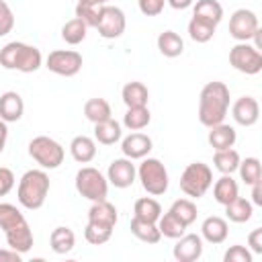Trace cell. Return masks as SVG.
Wrapping results in <instances>:
<instances>
[{
	"instance_id": "cell-1",
	"label": "cell",
	"mask_w": 262,
	"mask_h": 262,
	"mask_svg": "<svg viewBox=\"0 0 262 262\" xmlns=\"http://www.w3.org/2000/svg\"><path fill=\"white\" fill-rule=\"evenodd\" d=\"M0 229L6 237L8 248H12L18 254H27L33 244V229L29 225V221L25 219V215L20 213V209L12 203H0Z\"/></svg>"
},
{
	"instance_id": "cell-2",
	"label": "cell",
	"mask_w": 262,
	"mask_h": 262,
	"mask_svg": "<svg viewBox=\"0 0 262 262\" xmlns=\"http://www.w3.org/2000/svg\"><path fill=\"white\" fill-rule=\"evenodd\" d=\"M229 88L223 82H207L199 96V121L205 127H213L225 121L229 113Z\"/></svg>"
},
{
	"instance_id": "cell-3",
	"label": "cell",
	"mask_w": 262,
	"mask_h": 262,
	"mask_svg": "<svg viewBox=\"0 0 262 262\" xmlns=\"http://www.w3.org/2000/svg\"><path fill=\"white\" fill-rule=\"evenodd\" d=\"M0 66L23 74H33L43 66L41 49L23 41H10L0 49Z\"/></svg>"
},
{
	"instance_id": "cell-4",
	"label": "cell",
	"mask_w": 262,
	"mask_h": 262,
	"mask_svg": "<svg viewBox=\"0 0 262 262\" xmlns=\"http://www.w3.org/2000/svg\"><path fill=\"white\" fill-rule=\"evenodd\" d=\"M51 182L47 172L41 168L37 170H27L20 180H18V188H16V199L20 203V207L29 209V211H37L45 205V199L49 194Z\"/></svg>"
},
{
	"instance_id": "cell-5",
	"label": "cell",
	"mask_w": 262,
	"mask_h": 262,
	"mask_svg": "<svg viewBox=\"0 0 262 262\" xmlns=\"http://www.w3.org/2000/svg\"><path fill=\"white\" fill-rule=\"evenodd\" d=\"M137 178H139L143 190L151 196L164 194L168 190V184H170V176H168L166 166L158 158H149V156H145L141 160V164L137 166Z\"/></svg>"
},
{
	"instance_id": "cell-6",
	"label": "cell",
	"mask_w": 262,
	"mask_h": 262,
	"mask_svg": "<svg viewBox=\"0 0 262 262\" xmlns=\"http://www.w3.org/2000/svg\"><path fill=\"white\" fill-rule=\"evenodd\" d=\"M29 156L43 168V170H55L63 164L66 149L59 141L47 135H37L29 141Z\"/></svg>"
},
{
	"instance_id": "cell-7",
	"label": "cell",
	"mask_w": 262,
	"mask_h": 262,
	"mask_svg": "<svg viewBox=\"0 0 262 262\" xmlns=\"http://www.w3.org/2000/svg\"><path fill=\"white\" fill-rule=\"evenodd\" d=\"M213 184V170L203 162L188 164L180 174V190L190 199H201Z\"/></svg>"
},
{
	"instance_id": "cell-8",
	"label": "cell",
	"mask_w": 262,
	"mask_h": 262,
	"mask_svg": "<svg viewBox=\"0 0 262 262\" xmlns=\"http://www.w3.org/2000/svg\"><path fill=\"white\" fill-rule=\"evenodd\" d=\"M76 190L80 196L96 203V201H104L108 196V180L106 176L92 166H84L76 172Z\"/></svg>"
},
{
	"instance_id": "cell-9",
	"label": "cell",
	"mask_w": 262,
	"mask_h": 262,
	"mask_svg": "<svg viewBox=\"0 0 262 262\" xmlns=\"http://www.w3.org/2000/svg\"><path fill=\"white\" fill-rule=\"evenodd\" d=\"M229 63L233 70L246 76H254L262 70V53L252 43L239 41L229 49Z\"/></svg>"
},
{
	"instance_id": "cell-10",
	"label": "cell",
	"mask_w": 262,
	"mask_h": 262,
	"mask_svg": "<svg viewBox=\"0 0 262 262\" xmlns=\"http://www.w3.org/2000/svg\"><path fill=\"white\" fill-rule=\"evenodd\" d=\"M125 27H127V18L119 6L104 4L98 8L96 29H98V35L102 39H119L125 33Z\"/></svg>"
},
{
	"instance_id": "cell-11",
	"label": "cell",
	"mask_w": 262,
	"mask_h": 262,
	"mask_svg": "<svg viewBox=\"0 0 262 262\" xmlns=\"http://www.w3.org/2000/svg\"><path fill=\"white\" fill-rule=\"evenodd\" d=\"M82 63H84L82 55L74 49H55L45 59V68L57 76H63V78L76 76L82 70Z\"/></svg>"
},
{
	"instance_id": "cell-12",
	"label": "cell",
	"mask_w": 262,
	"mask_h": 262,
	"mask_svg": "<svg viewBox=\"0 0 262 262\" xmlns=\"http://www.w3.org/2000/svg\"><path fill=\"white\" fill-rule=\"evenodd\" d=\"M260 31V23L254 10L248 8H237L231 18H229V35L239 43V41H250L256 33Z\"/></svg>"
},
{
	"instance_id": "cell-13",
	"label": "cell",
	"mask_w": 262,
	"mask_h": 262,
	"mask_svg": "<svg viewBox=\"0 0 262 262\" xmlns=\"http://www.w3.org/2000/svg\"><path fill=\"white\" fill-rule=\"evenodd\" d=\"M135 178H137V168H135L133 160L123 156V158H117L108 164L106 180L115 188H129L135 182Z\"/></svg>"
},
{
	"instance_id": "cell-14",
	"label": "cell",
	"mask_w": 262,
	"mask_h": 262,
	"mask_svg": "<svg viewBox=\"0 0 262 262\" xmlns=\"http://www.w3.org/2000/svg\"><path fill=\"white\" fill-rule=\"evenodd\" d=\"M231 117L237 125L242 127H252L258 123L260 119V104L254 96L246 94V96H239L233 104H231Z\"/></svg>"
},
{
	"instance_id": "cell-15",
	"label": "cell",
	"mask_w": 262,
	"mask_h": 262,
	"mask_svg": "<svg viewBox=\"0 0 262 262\" xmlns=\"http://www.w3.org/2000/svg\"><path fill=\"white\" fill-rule=\"evenodd\" d=\"M174 260L178 262H194L203 256V237L196 233H182L172 250Z\"/></svg>"
},
{
	"instance_id": "cell-16",
	"label": "cell",
	"mask_w": 262,
	"mask_h": 262,
	"mask_svg": "<svg viewBox=\"0 0 262 262\" xmlns=\"http://www.w3.org/2000/svg\"><path fill=\"white\" fill-rule=\"evenodd\" d=\"M151 147H154L151 137L145 133H139V131H133L121 139V151L129 160H143L145 156H149Z\"/></svg>"
},
{
	"instance_id": "cell-17",
	"label": "cell",
	"mask_w": 262,
	"mask_h": 262,
	"mask_svg": "<svg viewBox=\"0 0 262 262\" xmlns=\"http://www.w3.org/2000/svg\"><path fill=\"white\" fill-rule=\"evenodd\" d=\"M25 113L23 96L14 90H6L0 94V119L6 123H16Z\"/></svg>"
},
{
	"instance_id": "cell-18",
	"label": "cell",
	"mask_w": 262,
	"mask_h": 262,
	"mask_svg": "<svg viewBox=\"0 0 262 262\" xmlns=\"http://www.w3.org/2000/svg\"><path fill=\"white\" fill-rule=\"evenodd\" d=\"M227 233H229V225L223 217L209 215L201 223V237L209 244H223L227 239Z\"/></svg>"
},
{
	"instance_id": "cell-19",
	"label": "cell",
	"mask_w": 262,
	"mask_h": 262,
	"mask_svg": "<svg viewBox=\"0 0 262 262\" xmlns=\"http://www.w3.org/2000/svg\"><path fill=\"white\" fill-rule=\"evenodd\" d=\"M235 139H237V133L231 125L227 123H219V125H213L209 127V135H207V141L209 145L217 151V149H227V147H233L235 145Z\"/></svg>"
},
{
	"instance_id": "cell-20",
	"label": "cell",
	"mask_w": 262,
	"mask_h": 262,
	"mask_svg": "<svg viewBox=\"0 0 262 262\" xmlns=\"http://www.w3.org/2000/svg\"><path fill=\"white\" fill-rule=\"evenodd\" d=\"M123 137V129L121 123L115 121L113 117L100 123H94V141H98L100 145H115L117 141H121Z\"/></svg>"
},
{
	"instance_id": "cell-21",
	"label": "cell",
	"mask_w": 262,
	"mask_h": 262,
	"mask_svg": "<svg viewBox=\"0 0 262 262\" xmlns=\"http://www.w3.org/2000/svg\"><path fill=\"white\" fill-rule=\"evenodd\" d=\"M70 154L78 164H88L96 158V141L88 135H76L70 141Z\"/></svg>"
},
{
	"instance_id": "cell-22",
	"label": "cell",
	"mask_w": 262,
	"mask_h": 262,
	"mask_svg": "<svg viewBox=\"0 0 262 262\" xmlns=\"http://www.w3.org/2000/svg\"><path fill=\"white\" fill-rule=\"evenodd\" d=\"M88 221L115 227L117 221H119L117 207H115L113 203H108L106 199H104V201H96V203H92V207L88 209Z\"/></svg>"
},
{
	"instance_id": "cell-23",
	"label": "cell",
	"mask_w": 262,
	"mask_h": 262,
	"mask_svg": "<svg viewBox=\"0 0 262 262\" xmlns=\"http://www.w3.org/2000/svg\"><path fill=\"white\" fill-rule=\"evenodd\" d=\"M121 98L125 102V106H147V100H149V90L143 82H127L121 90Z\"/></svg>"
},
{
	"instance_id": "cell-24",
	"label": "cell",
	"mask_w": 262,
	"mask_h": 262,
	"mask_svg": "<svg viewBox=\"0 0 262 262\" xmlns=\"http://www.w3.org/2000/svg\"><path fill=\"white\" fill-rule=\"evenodd\" d=\"M213 186V196H215V201L219 203V205H227V203H231L235 196H239V186H237V182L231 178V174H221V178H217L215 180V184H211Z\"/></svg>"
},
{
	"instance_id": "cell-25",
	"label": "cell",
	"mask_w": 262,
	"mask_h": 262,
	"mask_svg": "<svg viewBox=\"0 0 262 262\" xmlns=\"http://www.w3.org/2000/svg\"><path fill=\"white\" fill-rule=\"evenodd\" d=\"M49 246L55 254H68L76 246V233L68 225H59L49 235Z\"/></svg>"
},
{
	"instance_id": "cell-26",
	"label": "cell",
	"mask_w": 262,
	"mask_h": 262,
	"mask_svg": "<svg viewBox=\"0 0 262 262\" xmlns=\"http://www.w3.org/2000/svg\"><path fill=\"white\" fill-rule=\"evenodd\" d=\"M192 16L203 18L217 27L223 20V6L217 0H196L192 6Z\"/></svg>"
},
{
	"instance_id": "cell-27",
	"label": "cell",
	"mask_w": 262,
	"mask_h": 262,
	"mask_svg": "<svg viewBox=\"0 0 262 262\" xmlns=\"http://www.w3.org/2000/svg\"><path fill=\"white\" fill-rule=\"evenodd\" d=\"M129 229H131V233H133L139 242H143V244H158V242L162 239V233H160V229H158V223H154V221H143V219L133 217Z\"/></svg>"
},
{
	"instance_id": "cell-28",
	"label": "cell",
	"mask_w": 262,
	"mask_h": 262,
	"mask_svg": "<svg viewBox=\"0 0 262 262\" xmlns=\"http://www.w3.org/2000/svg\"><path fill=\"white\" fill-rule=\"evenodd\" d=\"M156 43H158V49H160V53H162L164 57H178V55H182V51H184V41H182V37H180L178 33H174V31H164V33H160Z\"/></svg>"
},
{
	"instance_id": "cell-29",
	"label": "cell",
	"mask_w": 262,
	"mask_h": 262,
	"mask_svg": "<svg viewBox=\"0 0 262 262\" xmlns=\"http://www.w3.org/2000/svg\"><path fill=\"white\" fill-rule=\"evenodd\" d=\"M225 215L233 223H246L254 215V205L244 196H235L231 203L225 205Z\"/></svg>"
},
{
	"instance_id": "cell-30",
	"label": "cell",
	"mask_w": 262,
	"mask_h": 262,
	"mask_svg": "<svg viewBox=\"0 0 262 262\" xmlns=\"http://www.w3.org/2000/svg\"><path fill=\"white\" fill-rule=\"evenodd\" d=\"M84 117L94 125V123H100V121H106L113 117V111H111V104L106 98H88L84 102Z\"/></svg>"
},
{
	"instance_id": "cell-31",
	"label": "cell",
	"mask_w": 262,
	"mask_h": 262,
	"mask_svg": "<svg viewBox=\"0 0 262 262\" xmlns=\"http://www.w3.org/2000/svg\"><path fill=\"white\" fill-rule=\"evenodd\" d=\"M160 215H162V207H160V203H158L156 199H151V196H141V199H137L135 205H133V217H137V219L158 223Z\"/></svg>"
},
{
	"instance_id": "cell-32",
	"label": "cell",
	"mask_w": 262,
	"mask_h": 262,
	"mask_svg": "<svg viewBox=\"0 0 262 262\" xmlns=\"http://www.w3.org/2000/svg\"><path fill=\"white\" fill-rule=\"evenodd\" d=\"M151 121V113L147 106H129L127 113L123 115V125L129 131H141L149 125Z\"/></svg>"
},
{
	"instance_id": "cell-33",
	"label": "cell",
	"mask_w": 262,
	"mask_h": 262,
	"mask_svg": "<svg viewBox=\"0 0 262 262\" xmlns=\"http://www.w3.org/2000/svg\"><path fill=\"white\" fill-rule=\"evenodd\" d=\"M239 154L233 149V147H227V149H217L215 156H213V166L215 170H219L221 174H233L239 166Z\"/></svg>"
},
{
	"instance_id": "cell-34",
	"label": "cell",
	"mask_w": 262,
	"mask_h": 262,
	"mask_svg": "<svg viewBox=\"0 0 262 262\" xmlns=\"http://www.w3.org/2000/svg\"><path fill=\"white\" fill-rule=\"evenodd\" d=\"M215 29H217L215 25H211V23H207L203 18H196V16H192L188 20V27H186L188 37L194 43H207V41H211L213 35H215Z\"/></svg>"
},
{
	"instance_id": "cell-35",
	"label": "cell",
	"mask_w": 262,
	"mask_h": 262,
	"mask_svg": "<svg viewBox=\"0 0 262 262\" xmlns=\"http://www.w3.org/2000/svg\"><path fill=\"white\" fill-rule=\"evenodd\" d=\"M158 229H160V233H162L164 237H170V239H178L182 233H186V225H184L178 217H174L170 211L160 215V219H158Z\"/></svg>"
},
{
	"instance_id": "cell-36",
	"label": "cell",
	"mask_w": 262,
	"mask_h": 262,
	"mask_svg": "<svg viewBox=\"0 0 262 262\" xmlns=\"http://www.w3.org/2000/svg\"><path fill=\"white\" fill-rule=\"evenodd\" d=\"M168 211H170L174 217H178L186 227L192 225V223L196 221V215H199L196 205L192 203V199H178V201L172 203V207H170Z\"/></svg>"
},
{
	"instance_id": "cell-37",
	"label": "cell",
	"mask_w": 262,
	"mask_h": 262,
	"mask_svg": "<svg viewBox=\"0 0 262 262\" xmlns=\"http://www.w3.org/2000/svg\"><path fill=\"white\" fill-rule=\"evenodd\" d=\"M86 31H88V27L80 20V18H72V20H68L63 27H61V39L68 43V45H78V43H82L84 39H86Z\"/></svg>"
},
{
	"instance_id": "cell-38",
	"label": "cell",
	"mask_w": 262,
	"mask_h": 262,
	"mask_svg": "<svg viewBox=\"0 0 262 262\" xmlns=\"http://www.w3.org/2000/svg\"><path fill=\"white\" fill-rule=\"evenodd\" d=\"M113 229H115V227H111V225H102V223H92V221H88V223H86V229H84V237H86V242L92 244V246H102V244H106V242L111 239Z\"/></svg>"
},
{
	"instance_id": "cell-39",
	"label": "cell",
	"mask_w": 262,
	"mask_h": 262,
	"mask_svg": "<svg viewBox=\"0 0 262 262\" xmlns=\"http://www.w3.org/2000/svg\"><path fill=\"white\" fill-rule=\"evenodd\" d=\"M235 172H239V178L244 180V184L252 186V184L258 182L260 176H262L260 160H258V158H246V160H239V166H237Z\"/></svg>"
},
{
	"instance_id": "cell-40",
	"label": "cell",
	"mask_w": 262,
	"mask_h": 262,
	"mask_svg": "<svg viewBox=\"0 0 262 262\" xmlns=\"http://www.w3.org/2000/svg\"><path fill=\"white\" fill-rule=\"evenodd\" d=\"M98 8H100V6H92V4H82V2H78V4H76V18H80L88 29H90V27L96 29V23H98Z\"/></svg>"
},
{
	"instance_id": "cell-41",
	"label": "cell",
	"mask_w": 262,
	"mask_h": 262,
	"mask_svg": "<svg viewBox=\"0 0 262 262\" xmlns=\"http://www.w3.org/2000/svg\"><path fill=\"white\" fill-rule=\"evenodd\" d=\"M12 29H14V12L4 0H0V37H6Z\"/></svg>"
},
{
	"instance_id": "cell-42",
	"label": "cell",
	"mask_w": 262,
	"mask_h": 262,
	"mask_svg": "<svg viewBox=\"0 0 262 262\" xmlns=\"http://www.w3.org/2000/svg\"><path fill=\"white\" fill-rule=\"evenodd\" d=\"M223 262H252V252L246 246L235 244L223 254Z\"/></svg>"
},
{
	"instance_id": "cell-43",
	"label": "cell",
	"mask_w": 262,
	"mask_h": 262,
	"mask_svg": "<svg viewBox=\"0 0 262 262\" xmlns=\"http://www.w3.org/2000/svg\"><path fill=\"white\" fill-rule=\"evenodd\" d=\"M137 6L141 10V14H145V16H158L164 10L166 0H137Z\"/></svg>"
},
{
	"instance_id": "cell-44",
	"label": "cell",
	"mask_w": 262,
	"mask_h": 262,
	"mask_svg": "<svg viewBox=\"0 0 262 262\" xmlns=\"http://www.w3.org/2000/svg\"><path fill=\"white\" fill-rule=\"evenodd\" d=\"M14 182H16L14 172H12L10 168L0 166V196H6V194L14 188Z\"/></svg>"
},
{
	"instance_id": "cell-45",
	"label": "cell",
	"mask_w": 262,
	"mask_h": 262,
	"mask_svg": "<svg viewBox=\"0 0 262 262\" xmlns=\"http://www.w3.org/2000/svg\"><path fill=\"white\" fill-rule=\"evenodd\" d=\"M248 246L252 254H262V227H256L248 235Z\"/></svg>"
},
{
	"instance_id": "cell-46",
	"label": "cell",
	"mask_w": 262,
	"mask_h": 262,
	"mask_svg": "<svg viewBox=\"0 0 262 262\" xmlns=\"http://www.w3.org/2000/svg\"><path fill=\"white\" fill-rule=\"evenodd\" d=\"M23 260V254H18V252H14L12 248H2L0 250V262H20Z\"/></svg>"
},
{
	"instance_id": "cell-47",
	"label": "cell",
	"mask_w": 262,
	"mask_h": 262,
	"mask_svg": "<svg viewBox=\"0 0 262 262\" xmlns=\"http://www.w3.org/2000/svg\"><path fill=\"white\" fill-rule=\"evenodd\" d=\"M250 203L256 207H262V180L252 184V201Z\"/></svg>"
},
{
	"instance_id": "cell-48",
	"label": "cell",
	"mask_w": 262,
	"mask_h": 262,
	"mask_svg": "<svg viewBox=\"0 0 262 262\" xmlns=\"http://www.w3.org/2000/svg\"><path fill=\"white\" fill-rule=\"evenodd\" d=\"M6 141H8V123L0 119V154L6 147Z\"/></svg>"
},
{
	"instance_id": "cell-49",
	"label": "cell",
	"mask_w": 262,
	"mask_h": 262,
	"mask_svg": "<svg viewBox=\"0 0 262 262\" xmlns=\"http://www.w3.org/2000/svg\"><path fill=\"white\" fill-rule=\"evenodd\" d=\"M166 4H168V6H172L174 10H184V8L192 6V4H194V0H166Z\"/></svg>"
},
{
	"instance_id": "cell-50",
	"label": "cell",
	"mask_w": 262,
	"mask_h": 262,
	"mask_svg": "<svg viewBox=\"0 0 262 262\" xmlns=\"http://www.w3.org/2000/svg\"><path fill=\"white\" fill-rule=\"evenodd\" d=\"M78 2H82V4H92V6H104L108 0H78Z\"/></svg>"
}]
</instances>
